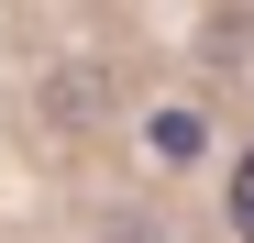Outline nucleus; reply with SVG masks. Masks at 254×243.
I'll return each mask as SVG.
<instances>
[{"label": "nucleus", "mask_w": 254, "mask_h": 243, "mask_svg": "<svg viewBox=\"0 0 254 243\" xmlns=\"http://www.w3.org/2000/svg\"><path fill=\"white\" fill-rule=\"evenodd\" d=\"M232 221L254 232V155H243V166H232Z\"/></svg>", "instance_id": "f257e3e1"}, {"label": "nucleus", "mask_w": 254, "mask_h": 243, "mask_svg": "<svg viewBox=\"0 0 254 243\" xmlns=\"http://www.w3.org/2000/svg\"><path fill=\"white\" fill-rule=\"evenodd\" d=\"M111 243H155V232H133V221H122V232H111Z\"/></svg>", "instance_id": "f03ea898"}]
</instances>
